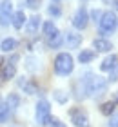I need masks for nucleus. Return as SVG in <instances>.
Returning a JSON list of instances; mask_svg holds the SVG:
<instances>
[{"instance_id": "nucleus-1", "label": "nucleus", "mask_w": 118, "mask_h": 127, "mask_svg": "<svg viewBox=\"0 0 118 127\" xmlns=\"http://www.w3.org/2000/svg\"><path fill=\"white\" fill-rule=\"evenodd\" d=\"M75 69V60L73 56L69 53H60L55 58V71L56 74H60V76H67V74L73 73Z\"/></svg>"}, {"instance_id": "nucleus-2", "label": "nucleus", "mask_w": 118, "mask_h": 127, "mask_svg": "<svg viewBox=\"0 0 118 127\" xmlns=\"http://www.w3.org/2000/svg\"><path fill=\"white\" fill-rule=\"evenodd\" d=\"M116 24H118L116 15L113 11H105V13H102V16H100V20H98V29H100L102 34H111L116 29Z\"/></svg>"}, {"instance_id": "nucleus-3", "label": "nucleus", "mask_w": 118, "mask_h": 127, "mask_svg": "<svg viewBox=\"0 0 118 127\" xmlns=\"http://www.w3.org/2000/svg\"><path fill=\"white\" fill-rule=\"evenodd\" d=\"M37 122L42 127L51 122V107H49V102L47 100H40L37 103Z\"/></svg>"}, {"instance_id": "nucleus-4", "label": "nucleus", "mask_w": 118, "mask_h": 127, "mask_svg": "<svg viewBox=\"0 0 118 127\" xmlns=\"http://www.w3.org/2000/svg\"><path fill=\"white\" fill-rule=\"evenodd\" d=\"M87 24H89V13H87L85 7H80L73 16V26H75V29L82 31L87 27Z\"/></svg>"}, {"instance_id": "nucleus-5", "label": "nucleus", "mask_w": 118, "mask_h": 127, "mask_svg": "<svg viewBox=\"0 0 118 127\" xmlns=\"http://www.w3.org/2000/svg\"><path fill=\"white\" fill-rule=\"evenodd\" d=\"M13 16V4L9 0H4L0 4V26H9Z\"/></svg>"}, {"instance_id": "nucleus-6", "label": "nucleus", "mask_w": 118, "mask_h": 127, "mask_svg": "<svg viewBox=\"0 0 118 127\" xmlns=\"http://www.w3.org/2000/svg\"><path fill=\"white\" fill-rule=\"evenodd\" d=\"M93 74L91 73H87V74H84V76L80 78V82H78V85H80V95L78 96H82V98H87V96H91V89H93Z\"/></svg>"}, {"instance_id": "nucleus-7", "label": "nucleus", "mask_w": 118, "mask_h": 127, "mask_svg": "<svg viewBox=\"0 0 118 127\" xmlns=\"http://www.w3.org/2000/svg\"><path fill=\"white\" fill-rule=\"evenodd\" d=\"M105 93H107V80H104L102 76H94L93 78V89H91V95L93 96H104Z\"/></svg>"}, {"instance_id": "nucleus-8", "label": "nucleus", "mask_w": 118, "mask_h": 127, "mask_svg": "<svg viewBox=\"0 0 118 127\" xmlns=\"http://www.w3.org/2000/svg\"><path fill=\"white\" fill-rule=\"evenodd\" d=\"M15 74H16V65H15V64L5 62L4 65L0 67V84L7 82V80H11V78H15Z\"/></svg>"}, {"instance_id": "nucleus-9", "label": "nucleus", "mask_w": 118, "mask_h": 127, "mask_svg": "<svg viewBox=\"0 0 118 127\" xmlns=\"http://www.w3.org/2000/svg\"><path fill=\"white\" fill-rule=\"evenodd\" d=\"M71 122L75 127H87V114L82 113V109H71Z\"/></svg>"}, {"instance_id": "nucleus-10", "label": "nucleus", "mask_w": 118, "mask_h": 127, "mask_svg": "<svg viewBox=\"0 0 118 127\" xmlns=\"http://www.w3.org/2000/svg\"><path fill=\"white\" fill-rule=\"evenodd\" d=\"M82 44V34L78 33H67L64 36V45H67L69 49H76Z\"/></svg>"}, {"instance_id": "nucleus-11", "label": "nucleus", "mask_w": 118, "mask_h": 127, "mask_svg": "<svg viewBox=\"0 0 118 127\" xmlns=\"http://www.w3.org/2000/svg\"><path fill=\"white\" fill-rule=\"evenodd\" d=\"M47 45H49L51 49H56V47H60V45H64V34L58 29L55 33H51L49 36H47Z\"/></svg>"}, {"instance_id": "nucleus-12", "label": "nucleus", "mask_w": 118, "mask_h": 127, "mask_svg": "<svg viewBox=\"0 0 118 127\" xmlns=\"http://www.w3.org/2000/svg\"><path fill=\"white\" fill-rule=\"evenodd\" d=\"M93 47L100 51V53H107V51L113 49V44L109 42V40H105V38H94L93 40Z\"/></svg>"}, {"instance_id": "nucleus-13", "label": "nucleus", "mask_w": 118, "mask_h": 127, "mask_svg": "<svg viewBox=\"0 0 118 127\" xmlns=\"http://www.w3.org/2000/svg\"><path fill=\"white\" fill-rule=\"evenodd\" d=\"M40 16L38 15H35V16H31L29 20H26V31L29 33V34H35L38 31V27H40Z\"/></svg>"}, {"instance_id": "nucleus-14", "label": "nucleus", "mask_w": 118, "mask_h": 127, "mask_svg": "<svg viewBox=\"0 0 118 127\" xmlns=\"http://www.w3.org/2000/svg\"><path fill=\"white\" fill-rule=\"evenodd\" d=\"M118 65V55H111V56H107V58H104V62L100 64V69L102 71H105V73H109L113 67H116Z\"/></svg>"}, {"instance_id": "nucleus-15", "label": "nucleus", "mask_w": 118, "mask_h": 127, "mask_svg": "<svg viewBox=\"0 0 118 127\" xmlns=\"http://www.w3.org/2000/svg\"><path fill=\"white\" fill-rule=\"evenodd\" d=\"M26 13L24 11H16V13L11 16V24H13V27L15 29H22L24 27V24H26Z\"/></svg>"}, {"instance_id": "nucleus-16", "label": "nucleus", "mask_w": 118, "mask_h": 127, "mask_svg": "<svg viewBox=\"0 0 118 127\" xmlns=\"http://www.w3.org/2000/svg\"><path fill=\"white\" fill-rule=\"evenodd\" d=\"M18 85H20V89H22L26 95H35V93L38 91L37 84H35L33 80H20V82H18Z\"/></svg>"}, {"instance_id": "nucleus-17", "label": "nucleus", "mask_w": 118, "mask_h": 127, "mask_svg": "<svg viewBox=\"0 0 118 127\" xmlns=\"http://www.w3.org/2000/svg\"><path fill=\"white\" fill-rule=\"evenodd\" d=\"M0 49H2L4 53H13L16 49V40L15 38H4L2 44H0Z\"/></svg>"}, {"instance_id": "nucleus-18", "label": "nucleus", "mask_w": 118, "mask_h": 127, "mask_svg": "<svg viewBox=\"0 0 118 127\" xmlns=\"http://www.w3.org/2000/svg\"><path fill=\"white\" fill-rule=\"evenodd\" d=\"M94 56H96V53H94L93 49H84V51L78 55V62H80V64H89V62L94 60Z\"/></svg>"}, {"instance_id": "nucleus-19", "label": "nucleus", "mask_w": 118, "mask_h": 127, "mask_svg": "<svg viewBox=\"0 0 118 127\" xmlns=\"http://www.w3.org/2000/svg\"><path fill=\"white\" fill-rule=\"evenodd\" d=\"M9 114H11L9 105L0 102V124H5V122H7V120H9Z\"/></svg>"}, {"instance_id": "nucleus-20", "label": "nucleus", "mask_w": 118, "mask_h": 127, "mask_svg": "<svg viewBox=\"0 0 118 127\" xmlns=\"http://www.w3.org/2000/svg\"><path fill=\"white\" fill-rule=\"evenodd\" d=\"M116 109V103L115 102H105L102 107H100V111H102V114H105V116H111V114L115 113Z\"/></svg>"}, {"instance_id": "nucleus-21", "label": "nucleus", "mask_w": 118, "mask_h": 127, "mask_svg": "<svg viewBox=\"0 0 118 127\" xmlns=\"http://www.w3.org/2000/svg\"><path fill=\"white\" fill-rule=\"evenodd\" d=\"M5 103L9 105V109H16V107L20 105V98H18V95H9L7 100H5Z\"/></svg>"}, {"instance_id": "nucleus-22", "label": "nucleus", "mask_w": 118, "mask_h": 127, "mask_svg": "<svg viewBox=\"0 0 118 127\" xmlns=\"http://www.w3.org/2000/svg\"><path fill=\"white\" fill-rule=\"evenodd\" d=\"M42 29H44V34H45V36H49L51 33H55V31H56V26L53 24V20H47V22H44Z\"/></svg>"}, {"instance_id": "nucleus-23", "label": "nucleus", "mask_w": 118, "mask_h": 127, "mask_svg": "<svg viewBox=\"0 0 118 127\" xmlns=\"http://www.w3.org/2000/svg\"><path fill=\"white\" fill-rule=\"evenodd\" d=\"M53 96H55V100L60 102V103H66L67 102V93H66V91H62V89H56L55 93H53Z\"/></svg>"}, {"instance_id": "nucleus-24", "label": "nucleus", "mask_w": 118, "mask_h": 127, "mask_svg": "<svg viewBox=\"0 0 118 127\" xmlns=\"http://www.w3.org/2000/svg\"><path fill=\"white\" fill-rule=\"evenodd\" d=\"M47 13H49L51 16H60L62 15V7L58 4H51L49 7H47Z\"/></svg>"}, {"instance_id": "nucleus-25", "label": "nucleus", "mask_w": 118, "mask_h": 127, "mask_svg": "<svg viewBox=\"0 0 118 127\" xmlns=\"http://www.w3.org/2000/svg\"><path fill=\"white\" fill-rule=\"evenodd\" d=\"M26 4H27L29 9H38L40 4H42V0H26Z\"/></svg>"}, {"instance_id": "nucleus-26", "label": "nucleus", "mask_w": 118, "mask_h": 127, "mask_svg": "<svg viewBox=\"0 0 118 127\" xmlns=\"http://www.w3.org/2000/svg\"><path fill=\"white\" fill-rule=\"evenodd\" d=\"M115 80H118V65L113 67L109 71V78H107V82H115Z\"/></svg>"}, {"instance_id": "nucleus-27", "label": "nucleus", "mask_w": 118, "mask_h": 127, "mask_svg": "<svg viewBox=\"0 0 118 127\" xmlns=\"http://www.w3.org/2000/svg\"><path fill=\"white\" fill-rule=\"evenodd\" d=\"M100 16H102V11H100V9H93V11H91V18H89V20L98 22V20H100Z\"/></svg>"}, {"instance_id": "nucleus-28", "label": "nucleus", "mask_w": 118, "mask_h": 127, "mask_svg": "<svg viewBox=\"0 0 118 127\" xmlns=\"http://www.w3.org/2000/svg\"><path fill=\"white\" fill-rule=\"evenodd\" d=\"M51 127H67V125L64 124V122H60L58 118H53L51 120Z\"/></svg>"}, {"instance_id": "nucleus-29", "label": "nucleus", "mask_w": 118, "mask_h": 127, "mask_svg": "<svg viewBox=\"0 0 118 127\" xmlns=\"http://www.w3.org/2000/svg\"><path fill=\"white\" fill-rule=\"evenodd\" d=\"M109 127H118V116H113V118H111Z\"/></svg>"}, {"instance_id": "nucleus-30", "label": "nucleus", "mask_w": 118, "mask_h": 127, "mask_svg": "<svg viewBox=\"0 0 118 127\" xmlns=\"http://www.w3.org/2000/svg\"><path fill=\"white\" fill-rule=\"evenodd\" d=\"M2 65H4V58L0 56V67H2Z\"/></svg>"}, {"instance_id": "nucleus-31", "label": "nucleus", "mask_w": 118, "mask_h": 127, "mask_svg": "<svg viewBox=\"0 0 118 127\" xmlns=\"http://www.w3.org/2000/svg\"><path fill=\"white\" fill-rule=\"evenodd\" d=\"M115 7L118 9V0H115Z\"/></svg>"}, {"instance_id": "nucleus-32", "label": "nucleus", "mask_w": 118, "mask_h": 127, "mask_svg": "<svg viewBox=\"0 0 118 127\" xmlns=\"http://www.w3.org/2000/svg\"><path fill=\"white\" fill-rule=\"evenodd\" d=\"M116 102H118V91H116Z\"/></svg>"}, {"instance_id": "nucleus-33", "label": "nucleus", "mask_w": 118, "mask_h": 127, "mask_svg": "<svg viewBox=\"0 0 118 127\" xmlns=\"http://www.w3.org/2000/svg\"><path fill=\"white\" fill-rule=\"evenodd\" d=\"M53 2H60V0H53Z\"/></svg>"}, {"instance_id": "nucleus-34", "label": "nucleus", "mask_w": 118, "mask_h": 127, "mask_svg": "<svg viewBox=\"0 0 118 127\" xmlns=\"http://www.w3.org/2000/svg\"><path fill=\"white\" fill-rule=\"evenodd\" d=\"M0 102H2V98H0Z\"/></svg>"}, {"instance_id": "nucleus-35", "label": "nucleus", "mask_w": 118, "mask_h": 127, "mask_svg": "<svg viewBox=\"0 0 118 127\" xmlns=\"http://www.w3.org/2000/svg\"><path fill=\"white\" fill-rule=\"evenodd\" d=\"M116 27H118V24H116Z\"/></svg>"}]
</instances>
